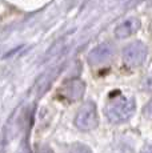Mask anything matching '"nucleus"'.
<instances>
[{"mask_svg": "<svg viewBox=\"0 0 152 153\" xmlns=\"http://www.w3.org/2000/svg\"><path fill=\"white\" fill-rule=\"evenodd\" d=\"M135 112V101L124 96H116L108 101L106 107V114L111 123L120 124L131 119Z\"/></svg>", "mask_w": 152, "mask_h": 153, "instance_id": "1", "label": "nucleus"}, {"mask_svg": "<svg viewBox=\"0 0 152 153\" xmlns=\"http://www.w3.org/2000/svg\"><path fill=\"white\" fill-rule=\"evenodd\" d=\"M75 124L81 131H91L98 126V111H96V105L93 102L87 101L86 104H83V107L79 109L77 114H76Z\"/></svg>", "mask_w": 152, "mask_h": 153, "instance_id": "2", "label": "nucleus"}, {"mask_svg": "<svg viewBox=\"0 0 152 153\" xmlns=\"http://www.w3.org/2000/svg\"><path fill=\"white\" fill-rule=\"evenodd\" d=\"M147 47L140 42H133L128 44L123 51V60L127 65L130 67H137L144 63L147 57Z\"/></svg>", "mask_w": 152, "mask_h": 153, "instance_id": "3", "label": "nucleus"}, {"mask_svg": "<svg viewBox=\"0 0 152 153\" xmlns=\"http://www.w3.org/2000/svg\"><path fill=\"white\" fill-rule=\"evenodd\" d=\"M113 53H115V48L112 44L104 43L93 48L88 55V61L92 65H100V64L108 63L112 59Z\"/></svg>", "mask_w": 152, "mask_h": 153, "instance_id": "4", "label": "nucleus"}, {"mask_svg": "<svg viewBox=\"0 0 152 153\" xmlns=\"http://www.w3.org/2000/svg\"><path fill=\"white\" fill-rule=\"evenodd\" d=\"M84 89H86V85L83 81L79 79H72V80L64 83L63 88H61V95L71 101H77L83 97Z\"/></svg>", "mask_w": 152, "mask_h": 153, "instance_id": "5", "label": "nucleus"}, {"mask_svg": "<svg viewBox=\"0 0 152 153\" xmlns=\"http://www.w3.org/2000/svg\"><path fill=\"white\" fill-rule=\"evenodd\" d=\"M139 28H140V20L137 17H130L115 29V36L118 39H125V37L133 35Z\"/></svg>", "mask_w": 152, "mask_h": 153, "instance_id": "6", "label": "nucleus"}, {"mask_svg": "<svg viewBox=\"0 0 152 153\" xmlns=\"http://www.w3.org/2000/svg\"><path fill=\"white\" fill-rule=\"evenodd\" d=\"M69 153H92V152L88 146L83 145V144H74Z\"/></svg>", "mask_w": 152, "mask_h": 153, "instance_id": "7", "label": "nucleus"}, {"mask_svg": "<svg viewBox=\"0 0 152 153\" xmlns=\"http://www.w3.org/2000/svg\"><path fill=\"white\" fill-rule=\"evenodd\" d=\"M144 114H145L147 117H150V119H152V101L148 102L147 107L144 108Z\"/></svg>", "mask_w": 152, "mask_h": 153, "instance_id": "8", "label": "nucleus"}, {"mask_svg": "<svg viewBox=\"0 0 152 153\" xmlns=\"http://www.w3.org/2000/svg\"><path fill=\"white\" fill-rule=\"evenodd\" d=\"M142 153H152V145H147L144 149L142 151Z\"/></svg>", "mask_w": 152, "mask_h": 153, "instance_id": "9", "label": "nucleus"}, {"mask_svg": "<svg viewBox=\"0 0 152 153\" xmlns=\"http://www.w3.org/2000/svg\"><path fill=\"white\" fill-rule=\"evenodd\" d=\"M39 153H54V152H52L51 149H48V148H43V149H42V151H40Z\"/></svg>", "mask_w": 152, "mask_h": 153, "instance_id": "10", "label": "nucleus"}]
</instances>
